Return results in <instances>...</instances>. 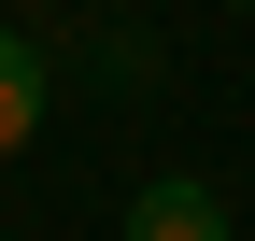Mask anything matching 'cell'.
<instances>
[{
  "instance_id": "obj_3",
  "label": "cell",
  "mask_w": 255,
  "mask_h": 241,
  "mask_svg": "<svg viewBox=\"0 0 255 241\" xmlns=\"http://www.w3.org/2000/svg\"><path fill=\"white\" fill-rule=\"evenodd\" d=\"M227 14H255V0H227Z\"/></svg>"
},
{
  "instance_id": "obj_1",
  "label": "cell",
  "mask_w": 255,
  "mask_h": 241,
  "mask_svg": "<svg viewBox=\"0 0 255 241\" xmlns=\"http://www.w3.org/2000/svg\"><path fill=\"white\" fill-rule=\"evenodd\" d=\"M114 241H227V199L199 185V170H156L142 199H128V227Z\"/></svg>"
},
{
  "instance_id": "obj_2",
  "label": "cell",
  "mask_w": 255,
  "mask_h": 241,
  "mask_svg": "<svg viewBox=\"0 0 255 241\" xmlns=\"http://www.w3.org/2000/svg\"><path fill=\"white\" fill-rule=\"evenodd\" d=\"M43 100H57L43 43H28V28H0V156H14V142H43Z\"/></svg>"
}]
</instances>
